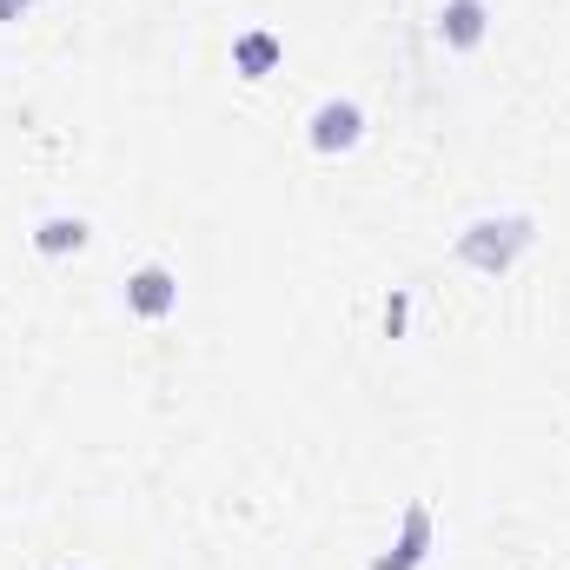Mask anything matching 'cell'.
<instances>
[{"instance_id":"1","label":"cell","mask_w":570,"mask_h":570,"mask_svg":"<svg viewBox=\"0 0 570 570\" xmlns=\"http://www.w3.org/2000/svg\"><path fill=\"white\" fill-rule=\"evenodd\" d=\"M531 239H538V219L531 213H478L464 233H458V266H471V273H484V279H504L524 253H531Z\"/></svg>"},{"instance_id":"2","label":"cell","mask_w":570,"mask_h":570,"mask_svg":"<svg viewBox=\"0 0 570 570\" xmlns=\"http://www.w3.org/2000/svg\"><path fill=\"white\" fill-rule=\"evenodd\" d=\"M305 140H312V153H325V159H338V153H352V146L365 140V107L358 100H318L312 107V120H305Z\"/></svg>"},{"instance_id":"3","label":"cell","mask_w":570,"mask_h":570,"mask_svg":"<svg viewBox=\"0 0 570 570\" xmlns=\"http://www.w3.org/2000/svg\"><path fill=\"white\" fill-rule=\"evenodd\" d=\"M431 538H438V524H431V504L425 498H412L405 511H399V538L372 558L365 570H419L431 558Z\"/></svg>"},{"instance_id":"4","label":"cell","mask_w":570,"mask_h":570,"mask_svg":"<svg viewBox=\"0 0 570 570\" xmlns=\"http://www.w3.org/2000/svg\"><path fill=\"white\" fill-rule=\"evenodd\" d=\"M127 312H134V318H173V312H179V273L159 266V259L134 266V273H127Z\"/></svg>"},{"instance_id":"5","label":"cell","mask_w":570,"mask_h":570,"mask_svg":"<svg viewBox=\"0 0 570 570\" xmlns=\"http://www.w3.org/2000/svg\"><path fill=\"white\" fill-rule=\"evenodd\" d=\"M484 27H491L484 0H444V7H438V40L458 47V53H471V47L484 40Z\"/></svg>"},{"instance_id":"6","label":"cell","mask_w":570,"mask_h":570,"mask_svg":"<svg viewBox=\"0 0 570 570\" xmlns=\"http://www.w3.org/2000/svg\"><path fill=\"white\" fill-rule=\"evenodd\" d=\"M87 233H94V226H87L80 213H47V219L33 226V253H40V259H67V253L87 246Z\"/></svg>"},{"instance_id":"7","label":"cell","mask_w":570,"mask_h":570,"mask_svg":"<svg viewBox=\"0 0 570 570\" xmlns=\"http://www.w3.org/2000/svg\"><path fill=\"white\" fill-rule=\"evenodd\" d=\"M279 60H285V40L273 33V27H253V33H239V40H233V67H239L246 80H266Z\"/></svg>"},{"instance_id":"8","label":"cell","mask_w":570,"mask_h":570,"mask_svg":"<svg viewBox=\"0 0 570 570\" xmlns=\"http://www.w3.org/2000/svg\"><path fill=\"white\" fill-rule=\"evenodd\" d=\"M405 318H412V298H405V292H392V305H385V332L399 338V332H405Z\"/></svg>"},{"instance_id":"9","label":"cell","mask_w":570,"mask_h":570,"mask_svg":"<svg viewBox=\"0 0 570 570\" xmlns=\"http://www.w3.org/2000/svg\"><path fill=\"white\" fill-rule=\"evenodd\" d=\"M27 7H33V0H0V20H20Z\"/></svg>"}]
</instances>
